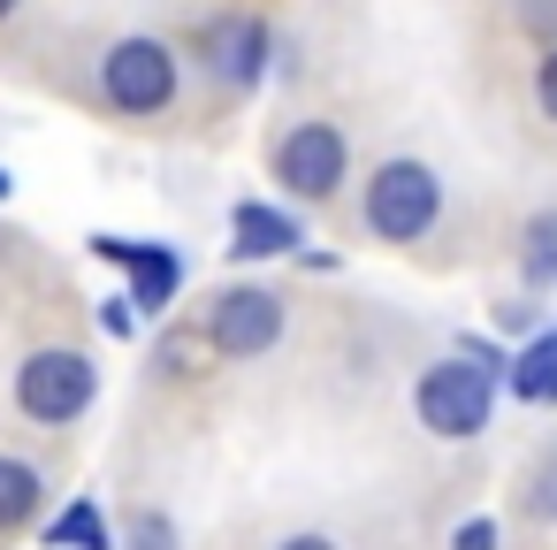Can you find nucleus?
<instances>
[{
	"instance_id": "1",
	"label": "nucleus",
	"mask_w": 557,
	"mask_h": 550,
	"mask_svg": "<svg viewBox=\"0 0 557 550\" xmlns=\"http://www.w3.org/2000/svg\"><path fill=\"white\" fill-rule=\"evenodd\" d=\"M496 367H481V359H466V352H450V359H435L420 382H412V413H420V428L428 436H443V443H466V436H481L488 428V413H496Z\"/></svg>"
},
{
	"instance_id": "2",
	"label": "nucleus",
	"mask_w": 557,
	"mask_h": 550,
	"mask_svg": "<svg viewBox=\"0 0 557 550\" xmlns=\"http://www.w3.org/2000/svg\"><path fill=\"white\" fill-rule=\"evenodd\" d=\"M359 215L382 245H420L443 222V176L428 161H382L359 192Z\"/></svg>"
},
{
	"instance_id": "3",
	"label": "nucleus",
	"mask_w": 557,
	"mask_h": 550,
	"mask_svg": "<svg viewBox=\"0 0 557 550\" xmlns=\"http://www.w3.org/2000/svg\"><path fill=\"white\" fill-rule=\"evenodd\" d=\"M92 398H100V367H92L85 352H70V344H39V352L16 367V413L39 420V428L85 420Z\"/></svg>"
},
{
	"instance_id": "4",
	"label": "nucleus",
	"mask_w": 557,
	"mask_h": 550,
	"mask_svg": "<svg viewBox=\"0 0 557 550\" xmlns=\"http://www.w3.org/2000/svg\"><path fill=\"white\" fill-rule=\"evenodd\" d=\"M184 93V62L161 39H115L100 54V100L115 115H169Z\"/></svg>"
},
{
	"instance_id": "5",
	"label": "nucleus",
	"mask_w": 557,
	"mask_h": 550,
	"mask_svg": "<svg viewBox=\"0 0 557 550\" xmlns=\"http://www.w3.org/2000/svg\"><path fill=\"white\" fill-rule=\"evenodd\" d=\"M344 169H351V146H344V131L321 123V115H306V123H290V131L275 138V184H290V199H306V207L336 199V192H344Z\"/></svg>"
},
{
	"instance_id": "6",
	"label": "nucleus",
	"mask_w": 557,
	"mask_h": 550,
	"mask_svg": "<svg viewBox=\"0 0 557 550\" xmlns=\"http://www.w3.org/2000/svg\"><path fill=\"white\" fill-rule=\"evenodd\" d=\"M283 329H290V314L260 283H222L214 306H207V337H214L222 359H268L283 344Z\"/></svg>"
},
{
	"instance_id": "7",
	"label": "nucleus",
	"mask_w": 557,
	"mask_h": 550,
	"mask_svg": "<svg viewBox=\"0 0 557 550\" xmlns=\"http://www.w3.org/2000/svg\"><path fill=\"white\" fill-rule=\"evenodd\" d=\"M100 260L131 268V298L138 314H169V298L184 291V253L176 245H138V237H92Z\"/></svg>"
},
{
	"instance_id": "8",
	"label": "nucleus",
	"mask_w": 557,
	"mask_h": 550,
	"mask_svg": "<svg viewBox=\"0 0 557 550\" xmlns=\"http://www.w3.org/2000/svg\"><path fill=\"white\" fill-rule=\"evenodd\" d=\"M268 62H275V32H268L260 16H230V24H214V85L252 93V85L268 77Z\"/></svg>"
},
{
	"instance_id": "9",
	"label": "nucleus",
	"mask_w": 557,
	"mask_h": 550,
	"mask_svg": "<svg viewBox=\"0 0 557 550\" xmlns=\"http://www.w3.org/2000/svg\"><path fill=\"white\" fill-rule=\"evenodd\" d=\"M298 245H306L298 215H283V207H268V199H237V207H230V253L268 260V253H298Z\"/></svg>"
},
{
	"instance_id": "10",
	"label": "nucleus",
	"mask_w": 557,
	"mask_h": 550,
	"mask_svg": "<svg viewBox=\"0 0 557 550\" xmlns=\"http://www.w3.org/2000/svg\"><path fill=\"white\" fill-rule=\"evenodd\" d=\"M504 390H511L519 405H557V329H534V337L511 352Z\"/></svg>"
},
{
	"instance_id": "11",
	"label": "nucleus",
	"mask_w": 557,
	"mask_h": 550,
	"mask_svg": "<svg viewBox=\"0 0 557 550\" xmlns=\"http://www.w3.org/2000/svg\"><path fill=\"white\" fill-rule=\"evenodd\" d=\"M39 504H47V474H39L32 459H0V535L32 527Z\"/></svg>"
},
{
	"instance_id": "12",
	"label": "nucleus",
	"mask_w": 557,
	"mask_h": 550,
	"mask_svg": "<svg viewBox=\"0 0 557 550\" xmlns=\"http://www.w3.org/2000/svg\"><path fill=\"white\" fill-rule=\"evenodd\" d=\"M519 276H527L534 291H549V283H557V207L527 222V237H519Z\"/></svg>"
},
{
	"instance_id": "13",
	"label": "nucleus",
	"mask_w": 557,
	"mask_h": 550,
	"mask_svg": "<svg viewBox=\"0 0 557 550\" xmlns=\"http://www.w3.org/2000/svg\"><path fill=\"white\" fill-rule=\"evenodd\" d=\"M47 550H115V542H108V527H100V504H85V497H77V504L47 527Z\"/></svg>"
},
{
	"instance_id": "14",
	"label": "nucleus",
	"mask_w": 557,
	"mask_h": 550,
	"mask_svg": "<svg viewBox=\"0 0 557 550\" xmlns=\"http://www.w3.org/2000/svg\"><path fill=\"white\" fill-rule=\"evenodd\" d=\"M519 504H527V520H549L557 527V443L527 466V489H519Z\"/></svg>"
},
{
	"instance_id": "15",
	"label": "nucleus",
	"mask_w": 557,
	"mask_h": 550,
	"mask_svg": "<svg viewBox=\"0 0 557 550\" xmlns=\"http://www.w3.org/2000/svg\"><path fill=\"white\" fill-rule=\"evenodd\" d=\"M131 550H176V527H169L161 512H138V520H131Z\"/></svg>"
},
{
	"instance_id": "16",
	"label": "nucleus",
	"mask_w": 557,
	"mask_h": 550,
	"mask_svg": "<svg viewBox=\"0 0 557 550\" xmlns=\"http://www.w3.org/2000/svg\"><path fill=\"white\" fill-rule=\"evenodd\" d=\"M450 550H496V520H458Z\"/></svg>"
},
{
	"instance_id": "17",
	"label": "nucleus",
	"mask_w": 557,
	"mask_h": 550,
	"mask_svg": "<svg viewBox=\"0 0 557 550\" xmlns=\"http://www.w3.org/2000/svg\"><path fill=\"white\" fill-rule=\"evenodd\" d=\"M534 100H542V115L557 123V47L542 54V70H534Z\"/></svg>"
},
{
	"instance_id": "18",
	"label": "nucleus",
	"mask_w": 557,
	"mask_h": 550,
	"mask_svg": "<svg viewBox=\"0 0 557 550\" xmlns=\"http://www.w3.org/2000/svg\"><path fill=\"white\" fill-rule=\"evenodd\" d=\"M131 306H138V298H108V306H100V329H108V337H131V329H138Z\"/></svg>"
},
{
	"instance_id": "19",
	"label": "nucleus",
	"mask_w": 557,
	"mask_h": 550,
	"mask_svg": "<svg viewBox=\"0 0 557 550\" xmlns=\"http://www.w3.org/2000/svg\"><path fill=\"white\" fill-rule=\"evenodd\" d=\"M275 550H336V542H329V535H283Z\"/></svg>"
},
{
	"instance_id": "20",
	"label": "nucleus",
	"mask_w": 557,
	"mask_h": 550,
	"mask_svg": "<svg viewBox=\"0 0 557 550\" xmlns=\"http://www.w3.org/2000/svg\"><path fill=\"white\" fill-rule=\"evenodd\" d=\"M16 9H24V0H0V24H9V16H16Z\"/></svg>"
},
{
	"instance_id": "21",
	"label": "nucleus",
	"mask_w": 557,
	"mask_h": 550,
	"mask_svg": "<svg viewBox=\"0 0 557 550\" xmlns=\"http://www.w3.org/2000/svg\"><path fill=\"white\" fill-rule=\"evenodd\" d=\"M9 192H16V184H9V169H0V199H9Z\"/></svg>"
}]
</instances>
